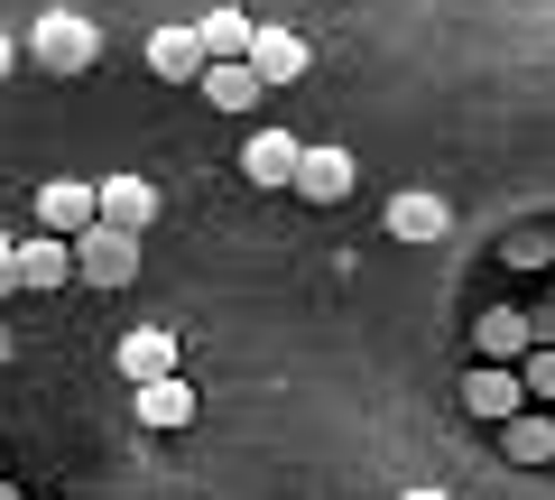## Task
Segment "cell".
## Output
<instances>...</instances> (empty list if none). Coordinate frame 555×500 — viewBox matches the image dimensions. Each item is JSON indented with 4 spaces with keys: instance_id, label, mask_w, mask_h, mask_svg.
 Wrapping results in <instances>:
<instances>
[{
    "instance_id": "9a60e30c",
    "label": "cell",
    "mask_w": 555,
    "mask_h": 500,
    "mask_svg": "<svg viewBox=\"0 0 555 500\" xmlns=\"http://www.w3.org/2000/svg\"><path fill=\"white\" fill-rule=\"evenodd\" d=\"M473 343H481V361H518L537 343V316H518V306H491V316L473 324Z\"/></svg>"
},
{
    "instance_id": "5b68a950",
    "label": "cell",
    "mask_w": 555,
    "mask_h": 500,
    "mask_svg": "<svg viewBox=\"0 0 555 500\" xmlns=\"http://www.w3.org/2000/svg\"><path fill=\"white\" fill-rule=\"evenodd\" d=\"M287 195H306V204H343V195H352V149H297V177H287Z\"/></svg>"
},
{
    "instance_id": "7402d4cb",
    "label": "cell",
    "mask_w": 555,
    "mask_h": 500,
    "mask_svg": "<svg viewBox=\"0 0 555 500\" xmlns=\"http://www.w3.org/2000/svg\"><path fill=\"white\" fill-rule=\"evenodd\" d=\"M0 500H10V482H0Z\"/></svg>"
},
{
    "instance_id": "8fae6325",
    "label": "cell",
    "mask_w": 555,
    "mask_h": 500,
    "mask_svg": "<svg viewBox=\"0 0 555 500\" xmlns=\"http://www.w3.org/2000/svg\"><path fill=\"white\" fill-rule=\"evenodd\" d=\"M195 93L214 102V112H259V93H269V84H259L250 65H241V56H204V75H195Z\"/></svg>"
},
{
    "instance_id": "7c38bea8",
    "label": "cell",
    "mask_w": 555,
    "mask_h": 500,
    "mask_svg": "<svg viewBox=\"0 0 555 500\" xmlns=\"http://www.w3.org/2000/svg\"><path fill=\"white\" fill-rule=\"evenodd\" d=\"M518 399H528V389H518V361H481L473 381H463V408H473L481 426H500V418H509Z\"/></svg>"
},
{
    "instance_id": "7a4b0ae2",
    "label": "cell",
    "mask_w": 555,
    "mask_h": 500,
    "mask_svg": "<svg viewBox=\"0 0 555 500\" xmlns=\"http://www.w3.org/2000/svg\"><path fill=\"white\" fill-rule=\"evenodd\" d=\"M65 241H75V279L83 287H130L139 279V232H120V222H83Z\"/></svg>"
},
{
    "instance_id": "52a82bcc",
    "label": "cell",
    "mask_w": 555,
    "mask_h": 500,
    "mask_svg": "<svg viewBox=\"0 0 555 500\" xmlns=\"http://www.w3.org/2000/svg\"><path fill=\"white\" fill-rule=\"evenodd\" d=\"M454 232V204L436 195V185H408V195H389V241H444Z\"/></svg>"
},
{
    "instance_id": "6da1fadb",
    "label": "cell",
    "mask_w": 555,
    "mask_h": 500,
    "mask_svg": "<svg viewBox=\"0 0 555 500\" xmlns=\"http://www.w3.org/2000/svg\"><path fill=\"white\" fill-rule=\"evenodd\" d=\"M28 65H47V75H93L102 65V28L83 20V10H47V20L28 28Z\"/></svg>"
},
{
    "instance_id": "44dd1931",
    "label": "cell",
    "mask_w": 555,
    "mask_h": 500,
    "mask_svg": "<svg viewBox=\"0 0 555 500\" xmlns=\"http://www.w3.org/2000/svg\"><path fill=\"white\" fill-rule=\"evenodd\" d=\"M10 352H20V334H10V324H0V361H10Z\"/></svg>"
},
{
    "instance_id": "ffe728a7",
    "label": "cell",
    "mask_w": 555,
    "mask_h": 500,
    "mask_svg": "<svg viewBox=\"0 0 555 500\" xmlns=\"http://www.w3.org/2000/svg\"><path fill=\"white\" fill-rule=\"evenodd\" d=\"M10 75H20V47H10V38H0V84H10Z\"/></svg>"
},
{
    "instance_id": "e0dca14e",
    "label": "cell",
    "mask_w": 555,
    "mask_h": 500,
    "mask_svg": "<svg viewBox=\"0 0 555 500\" xmlns=\"http://www.w3.org/2000/svg\"><path fill=\"white\" fill-rule=\"evenodd\" d=\"M518 389H528L537 408H555V334H537L528 352H518Z\"/></svg>"
},
{
    "instance_id": "8992f818",
    "label": "cell",
    "mask_w": 555,
    "mask_h": 500,
    "mask_svg": "<svg viewBox=\"0 0 555 500\" xmlns=\"http://www.w3.org/2000/svg\"><path fill=\"white\" fill-rule=\"evenodd\" d=\"M93 222L149 232V222H158V185H149V177H102V185H93Z\"/></svg>"
},
{
    "instance_id": "d6986e66",
    "label": "cell",
    "mask_w": 555,
    "mask_h": 500,
    "mask_svg": "<svg viewBox=\"0 0 555 500\" xmlns=\"http://www.w3.org/2000/svg\"><path fill=\"white\" fill-rule=\"evenodd\" d=\"M0 297H20V260H10V241H0Z\"/></svg>"
},
{
    "instance_id": "5bb4252c",
    "label": "cell",
    "mask_w": 555,
    "mask_h": 500,
    "mask_svg": "<svg viewBox=\"0 0 555 500\" xmlns=\"http://www.w3.org/2000/svg\"><path fill=\"white\" fill-rule=\"evenodd\" d=\"M149 75L158 84H195L204 75V38L195 28H158V38H149Z\"/></svg>"
},
{
    "instance_id": "3957f363",
    "label": "cell",
    "mask_w": 555,
    "mask_h": 500,
    "mask_svg": "<svg viewBox=\"0 0 555 500\" xmlns=\"http://www.w3.org/2000/svg\"><path fill=\"white\" fill-rule=\"evenodd\" d=\"M241 65H250V75H259V84L278 93V84H306V65H315V47H306L297 28H250V47H241Z\"/></svg>"
},
{
    "instance_id": "ba28073f",
    "label": "cell",
    "mask_w": 555,
    "mask_h": 500,
    "mask_svg": "<svg viewBox=\"0 0 555 500\" xmlns=\"http://www.w3.org/2000/svg\"><path fill=\"white\" fill-rule=\"evenodd\" d=\"M500 454H509V463H555V408L518 399L509 418H500Z\"/></svg>"
},
{
    "instance_id": "30bf717a",
    "label": "cell",
    "mask_w": 555,
    "mask_h": 500,
    "mask_svg": "<svg viewBox=\"0 0 555 500\" xmlns=\"http://www.w3.org/2000/svg\"><path fill=\"white\" fill-rule=\"evenodd\" d=\"M112 361H120V381H158V371H177V324H130Z\"/></svg>"
},
{
    "instance_id": "4fadbf2b",
    "label": "cell",
    "mask_w": 555,
    "mask_h": 500,
    "mask_svg": "<svg viewBox=\"0 0 555 500\" xmlns=\"http://www.w3.org/2000/svg\"><path fill=\"white\" fill-rule=\"evenodd\" d=\"M297 149H306V140H287V130H250L241 177H250V185H287V177H297Z\"/></svg>"
},
{
    "instance_id": "277c9868",
    "label": "cell",
    "mask_w": 555,
    "mask_h": 500,
    "mask_svg": "<svg viewBox=\"0 0 555 500\" xmlns=\"http://www.w3.org/2000/svg\"><path fill=\"white\" fill-rule=\"evenodd\" d=\"M10 260H20V287H65V279H75V241L38 222L28 241H10Z\"/></svg>"
},
{
    "instance_id": "2e32d148",
    "label": "cell",
    "mask_w": 555,
    "mask_h": 500,
    "mask_svg": "<svg viewBox=\"0 0 555 500\" xmlns=\"http://www.w3.org/2000/svg\"><path fill=\"white\" fill-rule=\"evenodd\" d=\"M38 222H47V232H83V222H93V185H83V177L38 185Z\"/></svg>"
},
{
    "instance_id": "ac0fdd59",
    "label": "cell",
    "mask_w": 555,
    "mask_h": 500,
    "mask_svg": "<svg viewBox=\"0 0 555 500\" xmlns=\"http://www.w3.org/2000/svg\"><path fill=\"white\" fill-rule=\"evenodd\" d=\"M195 38H204V56H241L250 47V10H214V20H195Z\"/></svg>"
},
{
    "instance_id": "9c48e42d",
    "label": "cell",
    "mask_w": 555,
    "mask_h": 500,
    "mask_svg": "<svg viewBox=\"0 0 555 500\" xmlns=\"http://www.w3.org/2000/svg\"><path fill=\"white\" fill-rule=\"evenodd\" d=\"M139 389V426H158V436H177V426H195V389L177 381V371H158V381H130Z\"/></svg>"
}]
</instances>
